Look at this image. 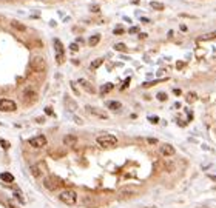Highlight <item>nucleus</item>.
I'll return each instance as SVG.
<instances>
[{"label": "nucleus", "instance_id": "nucleus-1", "mask_svg": "<svg viewBox=\"0 0 216 208\" xmlns=\"http://www.w3.org/2000/svg\"><path fill=\"white\" fill-rule=\"evenodd\" d=\"M96 144H97L99 147L102 148H111L117 144V137L113 136V134H102L99 136L97 139H96Z\"/></svg>", "mask_w": 216, "mask_h": 208}, {"label": "nucleus", "instance_id": "nucleus-2", "mask_svg": "<svg viewBox=\"0 0 216 208\" xmlns=\"http://www.w3.org/2000/svg\"><path fill=\"white\" fill-rule=\"evenodd\" d=\"M30 66H31V69L34 73H43L46 69V62H45V59L42 56H34L30 60Z\"/></svg>", "mask_w": 216, "mask_h": 208}, {"label": "nucleus", "instance_id": "nucleus-3", "mask_svg": "<svg viewBox=\"0 0 216 208\" xmlns=\"http://www.w3.org/2000/svg\"><path fill=\"white\" fill-rule=\"evenodd\" d=\"M59 199L66 205H74L76 200H77V194H76L74 190H62L60 194H59Z\"/></svg>", "mask_w": 216, "mask_h": 208}, {"label": "nucleus", "instance_id": "nucleus-4", "mask_svg": "<svg viewBox=\"0 0 216 208\" xmlns=\"http://www.w3.org/2000/svg\"><path fill=\"white\" fill-rule=\"evenodd\" d=\"M17 109V105L14 100L11 99H0V111L3 113H11V111H16Z\"/></svg>", "mask_w": 216, "mask_h": 208}, {"label": "nucleus", "instance_id": "nucleus-5", "mask_svg": "<svg viewBox=\"0 0 216 208\" xmlns=\"http://www.w3.org/2000/svg\"><path fill=\"white\" fill-rule=\"evenodd\" d=\"M28 144L33 147V148H43V147H46V144H48V140H46V137L45 136H36V137H31L30 140H28Z\"/></svg>", "mask_w": 216, "mask_h": 208}, {"label": "nucleus", "instance_id": "nucleus-6", "mask_svg": "<svg viewBox=\"0 0 216 208\" xmlns=\"http://www.w3.org/2000/svg\"><path fill=\"white\" fill-rule=\"evenodd\" d=\"M53 45H54V51H56V57H57V62L60 63V62L63 60V45H62V42H60L59 39H54Z\"/></svg>", "mask_w": 216, "mask_h": 208}, {"label": "nucleus", "instance_id": "nucleus-7", "mask_svg": "<svg viewBox=\"0 0 216 208\" xmlns=\"http://www.w3.org/2000/svg\"><path fill=\"white\" fill-rule=\"evenodd\" d=\"M88 113H91L96 117H101V119H108V114L105 111H102L101 108H96V106H85Z\"/></svg>", "mask_w": 216, "mask_h": 208}, {"label": "nucleus", "instance_id": "nucleus-8", "mask_svg": "<svg viewBox=\"0 0 216 208\" xmlns=\"http://www.w3.org/2000/svg\"><path fill=\"white\" fill-rule=\"evenodd\" d=\"M175 147L173 145H170V144H162L161 145V154L162 156H165V157H172L173 154H175Z\"/></svg>", "mask_w": 216, "mask_h": 208}, {"label": "nucleus", "instance_id": "nucleus-9", "mask_svg": "<svg viewBox=\"0 0 216 208\" xmlns=\"http://www.w3.org/2000/svg\"><path fill=\"white\" fill-rule=\"evenodd\" d=\"M23 99L31 103V102H34L37 99V92L33 91V89H25V92H23Z\"/></svg>", "mask_w": 216, "mask_h": 208}, {"label": "nucleus", "instance_id": "nucleus-10", "mask_svg": "<svg viewBox=\"0 0 216 208\" xmlns=\"http://www.w3.org/2000/svg\"><path fill=\"white\" fill-rule=\"evenodd\" d=\"M121 193H122V196H125V197L134 196V194H137V188H134V187H124V188L121 190Z\"/></svg>", "mask_w": 216, "mask_h": 208}, {"label": "nucleus", "instance_id": "nucleus-11", "mask_svg": "<svg viewBox=\"0 0 216 208\" xmlns=\"http://www.w3.org/2000/svg\"><path fill=\"white\" fill-rule=\"evenodd\" d=\"M79 83H80V85L83 86V89H87V91L90 92V94H94V92H96L94 86H93V85H91L90 82H87L85 79H80V80H79Z\"/></svg>", "mask_w": 216, "mask_h": 208}, {"label": "nucleus", "instance_id": "nucleus-12", "mask_svg": "<svg viewBox=\"0 0 216 208\" xmlns=\"http://www.w3.org/2000/svg\"><path fill=\"white\" fill-rule=\"evenodd\" d=\"M76 142H77V137H76V136H73V134H66V136L63 137V144H65V145H68V147L74 145Z\"/></svg>", "mask_w": 216, "mask_h": 208}, {"label": "nucleus", "instance_id": "nucleus-13", "mask_svg": "<svg viewBox=\"0 0 216 208\" xmlns=\"http://www.w3.org/2000/svg\"><path fill=\"white\" fill-rule=\"evenodd\" d=\"M0 180H2V182H6V183H11V182H14V176H12L11 173H8V171L0 173Z\"/></svg>", "mask_w": 216, "mask_h": 208}, {"label": "nucleus", "instance_id": "nucleus-14", "mask_svg": "<svg viewBox=\"0 0 216 208\" xmlns=\"http://www.w3.org/2000/svg\"><path fill=\"white\" fill-rule=\"evenodd\" d=\"M107 106L110 109H113V111H119V109L122 108V103L121 102H116V100H110V102H107Z\"/></svg>", "mask_w": 216, "mask_h": 208}, {"label": "nucleus", "instance_id": "nucleus-15", "mask_svg": "<svg viewBox=\"0 0 216 208\" xmlns=\"http://www.w3.org/2000/svg\"><path fill=\"white\" fill-rule=\"evenodd\" d=\"M11 26H12L14 29H17V31H27V26L23 25V23H20L19 20H12V22H11Z\"/></svg>", "mask_w": 216, "mask_h": 208}, {"label": "nucleus", "instance_id": "nucleus-16", "mask_svg": "<svg viewBox=\"0 0 216 208\" xmlns=\"http://www.w3.org/2000/svg\"><path fill=\"white\" fill-rule=\"evenodd\" d=\"M65 105L68 106V109H71V111H76L77 109V103L76 102H73V100H71L68 96L65 97Z\"/></svg>", "mask_w": 216, "mask_h": 208}, {"label": "nucleus", "instance_id": "nucleus-17", "mask_svg": "<svg viewBox=\"0 0 216 208\" xmlns=\"http://www.w3.org/2000/svg\"><path fill=\"white\" fill-rule=\"evenodd\" d=\"M99 40H101V36H99V34H94V36H91V37H90L88 45H90V46H96V45L99 43Z\"/></svg>", "mask_w": 216, "mask_h": 208}, {"label": "nucleus", "instance_id": "nucleus-18", "mask_svg": "<svg viewBox=\"0 0 216 208\" xmlns=\"http://www.w3.org/2000/svg\"><path fill=\"white\" fill-rule=\"evenodd\" d=\"M198 99V96H196V92H193V91H190V92H187V96H185V100L188 102V103H193L195 100Z\"/></svg>", "mask_w": 216, "mask_h": 208}, {"label": "nucleus", "instance_id": "nucleus-19", "mask_svg": "<svg viewBox=\"0 0 216 208\" xmlns=\"http://www.w3.org/2000/svg\"><path fill=\"white\" fill-rule=\"evenodd\" d=\"M43 185H45V188H48V190H56V188H57V185H56V183H53V180H51V179H45Z\"/></svg>", "mask_w": 216, "mask_h": 208}, {"label": "nucleus", "instance_id": "nucleus-20", "mask_svg": "<svg viewBox=\"0 0 216 208\" xmlns=\"http://www.w3.org/2000/svg\"><path fill=\"white\" fill-rule=\"evenodd\" d=\"M113 88H114L113 83H105V85H102V88H101V94H107V92H110Z\"/></svg>", "mask_w": 216, "mask_h": 208}, {"label": "nucleus", "instance_id": "nucleus-21", "mask_svg": "<svg viewBox=\"0 0 216 208\" xmlns=\"http://www.w3.org/2000/svg\"><path fill=\"white\" fill-rule=\"evenodd\" d=\"M150 6H151L153 9H158V11L164 9V5H162V3H159V2H150Z\"/></svg>", "mask_w": 216, "mask_h": 208}, {"label": "nucleus", "instance_id": "nucleus-22", "mask_svg": "<svg viewBox=\"0 0 216 208\" xmlns=\"http://www.w3.org/2000/svg\"><path fill=\"white\" fill-rule=\"evenodd\" d=\"M214 37H216V31H213L210 34H205V36H201L199 40H210V39H214Z\"/></svg>", "mask_w": 216, "mask_h": 208}, {"label": "nucleus", "instance_id": "nucleus-23", "mask_svg": "<svg viewBox=\"0 0 216 208\" xmlns=\"http://www.w3.org/2000/svg\"><path fill=\"white\" fill-rule=\"evenodd\" d=\"M125 48H127V46H125L124 43H116V45H114V50H116V51H125Z\"/></svg>", "mask_w": 216, "mask_h": 208}, {"label": "nucleus", "instance_id": "nucleus-24", "mask_svg": "<svg viewBox=\"0 0 216 208\" xmlns=\"http://www.w3.org/2000/svg\"><path fill=\"white\" fill-rule=\"evenodd\" d=\"M102 62H104L102 59H96V60L91 63V68H99V66L102 65Z\"/></svg>", "mask_w": 216, "mask_h": 208}, {"label": "nucleus", "instance_id": "nucleus-25", "mask_svg": "<svg viewBox=\"0 0 216 208\" xmlns=\"http://www.w3.org/2000/svg\"><path fill=\"white\" fill-rule=\"evenodd\" d=\"M158 99H159L161 102H164V100H167V94H165V92H159V94H158Z\"/></svg>", "mask_w": 216, "mask_h": 208}, {"label": "nucleus", "instance_id": "nucleus-26", "mask_svg": "<svg viewBox=\"0 0 216 208\" xmlns=\"http://www.w3.org/2000/svg\"><path fill=\"white\" fill-rule=\"evenodd\" d=\"M69 50H71V51H73V53H76V51L79 50V46H77V43H71V45H69Z\"/></svg>", "mask_w": 216, "mask_h": 208}, {"label": "nucleus", "instance_id": "nucleus-27", "mask_svg": "<svg viewBox=\"0 0 216 208\" xmlns=\"http://www.w3.org/2000/svg\"><path fill=\"white\" fill-rule=\"evenodd\" d=\"M14 196H16V197H17V199H19V200L22 202V203H23V202H25V199H23V197L20 196V193H19V191H16V193H14Z\"/></svg>", "mask_w": 216, "mask_h": 208}, {"label": "nucleus", "instance_id": "nucleus-28", "mask_svg": "<svg viewBox=\"0 0 216 208\" xmlns=\"http://www.w3.org/2000/svg\"><path fill=\"white\" fill-rule=\"evenodd\" d=\"M148 120H150L151 123H158V122H159V119H158V117H154V116H153V117H148Z\"/></svg>", "mask_w": 216, "mask_h": 208}, {"label": "nucleus", "instance_id": "nucleus-29", "mask_svg": "<svg viewBox=\"0 0 216 208\" xmlns=\"http://www.w3.org/2000/svg\"><path fill=\"white\" fill-rule=\"evenodd\" d=\"M130 33H131V34H134V33H139V26H133V28H130Z\"/></svg>", "mask_w": 216, "mask_h": 208}, {"label": "nucleus", "instance_id": "nucleus-30", "mask_svg": "<svg viewBox=\"0 0 216 208\" xmlns=\"http://www.w3.org/2000/svg\"><path fill=\"white\" fill-rule=\"evenodd\" d=\"M128 83H130V79H127V80H125V83H122V88H121V89H125V88L128 86Z\"/></svg>", "mask_w": 216, "mask_h": 208}, {"label": "nucleus", "instance_id": "nucleus-31", "mask_svg": "<svg viewBox=\"0 0 216 208\" xmlns=\"http://www.w3.org/2000/svg\"><path fill=\"white\" fill-rule=\"evenodd\" d=\"M122 33H124L122 28H116V29H114V34H122Z\"/></svg>", "mask_w": 216, "mask_h": 208}, {"label": "nucleus", "instance_id": "nucleus-32", "mask_svg": "<svg viewBox=\"0 0 216 208\" xmlns=\"http://www.w3.org/2000/svg\"><path fill=\"white\" fill-rule=\"evenodd\" d=\"M147 140H148V144H158L156 139H147Z\"/></svg>", "mask_w": 216, "mask_h": 208}, {"label": "nucleus", "instance_id": "nucleus-33", "mask_svg": "<svg viewBox=\"0 0 216 208\" xmlns=\"http://www.w3.org/2000/svg\"><path fill=\"white\" fill-rule=\"evenodd\" d=\"M45 113H46V114H53V109H51V108H45Z\"/></svg>", "mask_w": 216, "mask_h": 208}, {"label": "nucleus", "instance_id": "nucleus-34", "mask_svg": "<svg viewBox=\"0 0 216 208\" xmlns=\"http://www.w3.org/2000/svg\"><path fill=\"white\" fill-rule=\"evenodd\" d=\"M2 145H3V148H9V144L8 142H2Z\"/></svg>", "mask_w": 216, "mask_h": 208}, {"label": "nucleus", "instance_id": "nucleus-35", "mask_svg": "<svg viewBox=\"0 0 216 208\" xmlns=\"http://www.w3.org/2000/svg\"><path fill=\"white\" fill-rule=\"evenodd\" d=\"M8 205H9V208H17V206H16L12 202H8Z\"/></svg>", "mask_w": 216, "mask_h": 208}, {"label": "nucleus", "instance_id": "nucleus-36", "mask_svg": "<svg viewBox=\"0 0 216 208\" xmlns=\"http://www.w3.org/2000/svg\"><path fill=\"white\" fill-rule=\"evenodd\" d=\"M139 37H140V39H145V37H147V34H145V33H142V34H139Z\"/></svg>", "mask_w": 216, "mask_h": 208}, {"label": "nucleus", "instance_id": "nucleus-37", "mask_svg": "<svg viewBox=\"0 0 216 208\" xmlns=\"http://www.w3.org/2000/svg\"><path fill=\"white\" fill-rule=\"evenodd\" d=\"M181 31H187V26L185 25H181Z\"/></svg>", "mask_w": 216, "mask_h": 208}, {"label": "nucleus", "instance_id": "nucleus-38", "mask_svg": "<svg viewBox=\"0 0 216 208\" xmlns=\"http://www.w3.org/2000/svg\"><path fill=\"white\" fill-rule=\"evenodd\" d=\"M214 179H216V177H214Z\"/></svg>", "mask_w": 216, "mask_h": 208}]
</instances>
